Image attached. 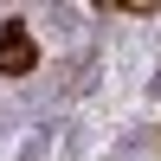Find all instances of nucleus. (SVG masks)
Wrapping results in <instances>:
<instances>
[{
  "label": "nucleus",
  "instance_id": "1",
  "mask_svg": "<svg viewBox=\"0 0 161 161\" xmlns=\"http://www.w3.org/2000/svg\"><path fill=\"white\" fill-rule=\"evenodd\" d=\"M32 58H39L32 32H26L19 19H7V26H0V71H7V77H26V71H32Z\"/></svg>",
  "mask_w": 161,
  "mask_h": 161
}]
</instances>
